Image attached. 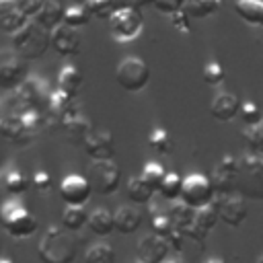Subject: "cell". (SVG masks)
Masks as SVG:
<instances>
[{
  "mask_svg": "<svg viewBox=\"0 0 263 263\" xmlns=\"http://www.w3.org/2000/svg\"><path fill=\"white\" fill-rule=\"evenodd\" d=\"M201 263H226L222 257H208V259H203Z\"/></svg>",
  "mask_w": 263,
  "mask_h": 263,
  "instance_id": "obj_45",
  "label": "cell"
},
{
  "mask_svg": "<svg viewBox=\"0 0 263 263\" xmlns=\"http://www.w3.org/2000/svg\"><path fill=\"white\" fill-rule=\"evenodd\" d=\"M238 117H240V121H242L247 127H251V125H257V123L263 121V111H261V107H259L257 103H253V101H245V103L240 105V113H238Z\"/></svg>",
  "mask_w": 263,
  "mask_h": 263,
  "instance_id": "obj_35",
  "label": "cell"
},
{
  "mask_svg": "<svg viewBox=\"0 0 263 263\" xmlns=\"http://www.w3.org/2000/svg\"><path fill=\"white\" fill-rule=\"evenodd\" d=\"M218 220H220L218 201H214V203H210V205H203V208L195 210L193 222H191L189 228L185 230V236L191 238V240L203 242V240L208 238V234L214 230V226L218 224Z\"/></svg>",
  "mask_w": 263,
  "mask_h": 263,
  "instance_id": "obj_12",
  "label": "cell"
},
{
  "mask_svg": "<svg viewBox=\"0 0 263 263\" xmlns=\"http://www.w3.org/2000/svg\"><path fill=\"white\" fill-rule=\"evenodd\" d=\"M216 189L212 185V179L201 175V173H191L183 179V191H181V201L191 205L193 210H199L203 205L214 203Z\"/></svg>",
  "mask_w": 263,
  "mask_h": 263,
  "instance_id": "obj_7",
  "label": "cell"
},
{
  "mask_svg": "<svg viewBox=\"0 0 263 263\" xmlns=\"http://www.w3.org/2000/svg\"><path fill=\"white\" fill-rule=\"evenodd\" d=\"M31 181H33V187H35L37 191H49V189H51V175H49L47 171H43V168L35 171Z\"/></svg>",
  "mask_w": 263,
  "mask_h": 263,
  "instance_id": "obj_40",
  "label": "cell"
},
{
  "mask_svg": "<svg viewBox=\"0 0 263 263\" xmlns=\"http://www.w3.org/2000/svg\"><path fill=\"white\" fill-rule=\"evenodd\" d=\"M86 6H88V10H90L92 16H97V18H107V21H109V18L113 16V12L117 10L119 4H115V0H88Z\"/></svg>",
  "mask_w": 263,
  "mask_h": 263,
  "instance_id": "obj_37",
  "label": "cell"
},
{
  "mask_svg": "<svg viewBox=\"0 0 263 263\" xmlns=\"http://www.w3.org/2000/svg\"><path fill=\"white\" fill-rule=\"evenodd\" d=\"M62 224L66 230H80L84 224H88V214L84 212V205H66L62 214Z\"/></svg>",
  "mask_w": 263,
  "mask_h": 263,
  "instance_id": "obj_28",
  "label": "cell"
},
{
  "mask_svg": "<svg viewBox=\"0 0 263 263\" xmlns=\"http://www.w3.org/2000/svg\"><path fill=\"white\" fill-rule=\"evenodd\" d=\"M0 263H12V261H10V259H2Z\"/></svg>",
  "mask_w": 263,
  "mask_h": 263,
  "instance_id": "obj_49",
  "label": "cell"
},
{
  "mask_svg": "<svg viewBox=\"0 0 263 263\" xmlns=\"http://www.w3.org/2000/svg\"><path fill=\"white\" fill-rule=\"evenodd\" d=\"M148 144H150V148H152L154 152H158V154H162V156L173 152V138H171V134H168L164 127L152 129V134H150V138H148Z\"/></svg>",
  "mask_w": 263,
  "mask_h": 263,
  "instance_id": "obj_33",
  "label": "cell"
},
{
  "mask_svg": "<svg viewBox=\"0 0 263 263\" xmlns=\"http://www.w3.org/2000/svg\"><path fill=\"white\" fill-rule=\"evenodd\" d=\"M183 4H185V0H152V6L164 14H175V12L183 10Z\"/></svg>",
  "mask_w": 263,
  "mask_h": 263,
  "instance_id": "obj_39",
  "label": "cell"
},
{
  "mask_svg": "<svg viewBox=\"0 0 263 263\" xmlns=\"http://www.w3.org/2000/svg\"><path fill=\"white\" fill-rule=\"evenodd\" d=\"M115 80L123 90L140 92L150 82V68L142 58H136V55L123 58L115 68Z\"/></svg>",
  "mask_w": 263,
  "mask_h": 263,
  "instance_id": "obj_6",
  "label": "cell"
},
{
  "mask_svg": "<svg viewBox=\"0 0 263 263\" xmlns=\"http://www.w3.org/2000/svg\"><path fill=\"white\" fill-rule=\"evenodd\" d=\"M64 16H66V8H64L58 0H45L43 8H41V12L35 16V21H37L43 29H47V31L51 33L55 27H60V25L64 23Z\"/></svg>",
  "mask_w": 263,
  "mask_h": 263,
  "instance_id": "obj_20",
  "label": "cell"
},
{
  "mask_svg": "<svg viewBox=\"0 0 263 263\" xmlns=\"http://www.w3.org/2000/svg\"><path fill=\"white\" fill-rule=\"evenodd\" d=\"M0 220H2L4 232L16 240H25V238L33 236L37 232V226H39L37 218L16 199H8L2 203Z\"/></svg>",
  "mask_w": 263,
  "mask_h": 263,
  "instance_id": "obj_3",
  "label": "cell"
},
{
  "mask_svg": "<svg viewBox=\"0 0 263 263\" xmlns=\"http://www.w3.org/2000/svg\"><path fill=\"white\" fill-rule=\"evenodd\" d=\"M2 185H4L6 193H10V195H21V193L27 191L29 181H27V177H25L18 168H4V171H2Z\"/></svg>",
  "mask_w": 263,
  "mask_h": 263,
  "instance_id": "obj_27",
  "label": "cell"
},
{
  "mask_svg": "<svg viewBox=\"0 0 263 263\" xmlns=\"http://www.w3.org/2000/svg\"><path fill=\"white\" fill-rule=\"evenodd\" d=\"M86 177L99 195H113L121 185V168L115 160H92Z\"/></svg>",
  "mask_w": 263,
  "mask_h": 263,
  "instance_id": "obj_8",
  "label": "cell"
},
{
  "mask_svg": "<svg viewBox=\"0 0 263 263\" xmlns=\"http://www.w3.org/2000/svg\"><path fill=\"white\" fill-rule=\"evenodd\" d=\"M125 195L132 203H138V205H148L152 201V197L156 195V191L142 179V177H132L125 185Z\"/></svg>",
  "mask_w": 263,
  "mask_h": 263,
  "instance_id": "obj_23",
  "label": "cell"
},
{
  "mask_svg": "<svg viewBox=\"0 0 263 263\" xmlns=\"http://www.w3.org/2000/svg\"><path fill=\"white\" fill-rule=\"evenodd\" d=\"M82 82H84L82 80V72L72 64H66L58 74V88L68 92V95H72V97H76L80 92Z\"/></svg>",
  "mask_w": 263,
  "mask_h": 263,
  "instance_id": "obj_24",
  "label": "cell"
},
{
  "mask_svg": "<svg viewBox=\"0 0 263 263\" xmlns=\"http://www.w3.org/2000/svg\"><path fill=\"white\" fill-rule=\"evenodd\" d=\"M92 191L95 189H92L90 179L76 175V173L66 175L60 183V197L64 199L66 205H86Z\"/></svg>",
  "mask_w": 263,
  "mask_h": 263,
  "instance_id": "obj_11",
  "label": "cell"
},
{
  "mask_svg": "<svg viewBox=\"0 0 263 263\" xmlns=\"http://www.w3.org/2000/svg\"><path fill=\"white\" fill-rule=\"evenodd\" d=\"M245 142L253 154H263V121L245 129Z\"/></svg>",
  "mask_w": 263,
  "mask_h": 263,
  "instance_id": "obj_36",
  "label": "cell"
},
{
  "mask_svg": "<svg viewBox=\"0 0 263 263\" xmlns=\"http://www.w3.org/2000/svg\"><path fill=\"white\" fill-rule=\"evenodd\" d=\"M238 168H240V158L236 156H222L212 173H210V179H212V185L216 189V195H230V193H236V183H238Z\"/></svg>",
  "mask_w": 263,
  "mask_h": 263,
  "instance_id": "obj_9",
  "label": "cell"
},
{
  "mask_svg": "<svg viewBox=\"0 0 263 263\" xmlns=\"http://www.w3.org/2000/svg\"><path fill=\"white\" fill-rule=\"evenodd\" d=\"M121 4H127V6H136V8H140V6L152 4V0H123ZM121 4H119V6H121Z\"/></svg>",
  "mask_w": 263,
  "mask_h": 263,
  "instance_id": "obj_44",
  "label": "cell"
},
{
  "mask_svg": "<svg viewBox=\"0 0 263 263\" xmlns=\"http://www.w3.org/2000/svg\"><path fill=\"white\" fill-rule=\"evenodd\" d=\"M60 129L64 132V138H66L70 144H74V146H84V142L88 140V136L95 132L90 119H88L86 115H82V111L76 113V115L66 117V119L62 121V127H60Z\"/></svg>",
  "mask_w": 263,
  "mask_h": 263,
  "instance_id": "obj_18",
  "label": "cell"
},
{
  "mask_svg": "<svg viewBox=\"0 0 263 263\" xmlns=\"http://www.w3.org/2000/svg\"><path fill=\"white\" fill-rule=\"evenodd\" d=\"M234 12L253 27H263V0H234Z\"/></svg>",
  "mask_w": 263,
  "mask_h": 263,
  "instance_id": "obj_22",
  "label": "cell"
},
{
  "mask_svg": "<svg viewBox=\"0 0 263 263\" xmlns=\"http://www.w3.org/2000/svg\"><path fill=\"white\" fill-rule=\"evenodd\" d=\"M142 226V214L132 205H119L115 210V230L119 234H134Z\"/></svg>",
  "mask_w": 263,
  "mask_h": 263,
  "instance_id": "obj_19",
  "label": "cell"
},
{
  "mask_svg": "<svg viewBox=\"0 0 263 263\" xmlns=\"http://www.w3.org/2000/svg\"><path fill=\"white\" fill-rule=\"evenodd\" d=\"M168 251H171V247H168L166 238H162L154 232L142 236L136 247L140 263H164L168 259Z\"/></svg>",
  "mask_w": 263,
  "mask_h": 263,
  "instance_id": "obj_14",
  "label": "cell"
},
{
  "mask_svg": "<svg viewBox=\"0 0 263 263\" xmlns=\"http://www.w3.org/2000/svg\"><path fill=\"white\" fill-rule=\"evenodd\" d=\"M29 78L27 60H23L16 51H2L0 58V86L4 90H14L23 86Z\"/></svg>",
  "mask_w": 263,
  "mask_h": 263,
  "instance_id": "obj_10",
  "label": "cell"
},
{
  "mask_svg": "<svg viewBox=\"0 0 263 263\" xmlns=\"http://www.w3.org/2000/svg\"><path fill=\"white\" fill-rule=\"evenodd\" d=\"M51 49H55L60 55H66V58L78 55L82 49V37L74 27L62 23L51 31Z\"/></svg>",
  "mask_w": 263,
  "mask_h": 263,
  "instance_id": "obj_16",
  "label": "cell"
},
{
  "mask_svg": "<svg viewBox=\"0 0 263 263\" xmlns=\"http://www.w3.org/2000/svg\"><path fill=\"white\" fill-rule=\"evenodd\" d=\"M166 212H168V216H171V220H173L175 228H177V230H181V232L185 234V230H187V228H189V224L193 222L195 210H193L191 205L183 203V201H173V205H171Z\"/></svg>",
  "mask_w": 263,
  "mask_h": 263,
  "instance_id": "obj_25",
  "label": "cell"
},
{
  "mask_svg": "<svg viewBox=\"0 0 263 263\" xmlns=\"http://www.w3.org/2000/svg\"><path fill=\"white\" fill-rule=\"evenodd\" d=\"M236 193L245 199H263V154H247L240 158Z\"/></svg>",
  "mask_w": 263,
  "mask_h": 263,
  "instance_id": "obj_4",
  "label": "cell"
},
{
  "mask_svg": "<svg viewBox=\"0 0 263 263\" xmlns=\"http://www.w3.org/2000/svg\"><path fill=\"white\" fill-rule=\"evenodd\" d=\"M84 263H115V251L107 242H97L84 253Z\"/></svg>",
  "mask_w": 263,
  "mask_h": 263,
  "instance_id": "obj_29",
  "label": "cell"
},
{
  "mask_svg": "<svg viewBox=\"0 0 263 263\" xmlns=\"http://www.w3.org/2000/svg\"><path fill=\"white\" fill-rule=\"evenodd\" d=\"M164 263H179V261H177V259H166Z\"/></svg>",
  "mask_w": 263,
  "mask_h": 263,
  "instance_id": "obj_47",
  "label": "cell"
},
{
  "mask_svg": "<svg viewBox=\"0 0 263 263\" xmlns=\"http://www.w3.org/2000/svg\"><path fill=\"white\" fill-rule=\"evenodd\" d=\"M37 255L41 263H74L76 242L66 230L51 226L41 236L37 245Z\"/></svg>",
  "mask_w": 263,
  "mask_h": 263,
  "instance_id": "obj_1",
  "label": "cell"
},
{
  "mask_svg": "<svg viewBox=\"0 0 263 263\" xmlns=\"http://www.w3.org/2000/svg\"><path fill=\"white\" fill-rule=\"evenodd\" d=\"M51 47V33L31 18L21 31L12 35V49L23 60H39Z\"/></svg>",
  "mask_w": 263,
  "mask_h": 263,
  "instance_id": "obj_2",
  "label": "cell"
},
{
  "mask_svg": "<svg viewBox=\"0 0 263 263\" xmlns=\"http://www.w3.org/2000/svg\"><path fill=\"white\" fill-rule=\"evenodd\" d=\"M88 228L97 236H109L115 230V214L107 208H95L88 214Z\"/></svg>",
  "mask_w": 263,
  "mask_h": 263,
  "instance_id": "obj_21",
  "label": "cell"
},
{
  "mask_svg": "<svg viewBox=\"0 0 263 263\" xmlns=\"http://www.w3.org/2000/svg\"><path fill=\"white\" fill-rule=\"evenodd\" d=\"M201 78H203V82H208L210 86H218V84L224 82L226 72H224V68H222L218 62H208V64L203 66V70H201Z\"/></svg>",
  "mask_w": 263,
  "mask_h": 263,
  "instance_id": "obj_38",
  "label": "cell"
},
{
  "mask_svg": "<svg viewBox=\"0 0 263 263\" xmlns=\"http://www.w3.org/2000/svg\"><path fill=\"white\" fill-rule=\"evenodd\" d=\"M109 25H111L113 39L117 43H127V41L136 39L142 33L144 18H142L140 8L121 4V6H117V10L113 12V16L109 18Z\"/></svg>",
  "mask_w": 263,
  "mask_h": 263,
  "instance_id": "obj_5",
  "label": "cell"
},
{
  "mask_svg": "<svg viewBox=\"0 0 263 263\" xmlns=\"http://www.w3.org/2000/svg\"><path fill=\"white\" fill-rule=\"evenodd\" d=\"M140 177L158 193L160 187H162V183H164V179H166V173H164L162 164H158V162H146Z\"/></svg>",
  "mask_w": 263,
  "mask_h": 263,
  "instance_id": "obj_34",
  "label": "cell"
},
{
  "mask_svg": "<svg viewBox=\"0 0 263 263\" xmlns=\"http://www.w3.org/2000/svg\"><path fill=\"white\" fill-rule=\"evenodd\" d=\"M222 0H185L183 10L191 18H208L220 8Z\"/></svg>",
  "mask_w": 263,
  "mask_h": 263,
  "instance_id": "obj_26",
  "label": "cell"
},
{
  "mask_svg": "<svg viewBox=\"0 0 263 263\" xmlns=\"http://www.w3.org/2000/svg\"><path fill=\"white\" fill-rule=\"evenodd\" d=\"M255 263H263V255H259V257H257V261H255Z\"/></svg>",
  "mask_w": 263,
  "mask_h": 263,
  "instance_id": "obj_46",
  "label": "cell"
},
{
  "mask_svg": "<svg viewBox=\"0 0 263 263\" xmlns=\"http://www.w3.org/2000/svg\"><path fill=\"white\" fill-rule=\"evenodd\" d=\"M189 18H191V16H189L185 10H179V12L171 14V23H173V27H175L179 33H189V31H191Z\"/></svg>",
  "mask_w": 263,
  "mask_h": 263,
  "instance_id": "obj_41",
  "label": "cell"
},
{
  "mask_svg": "<svg viewBox=\"0 0 263 263\" xmlns=\"http://www.w3.org/2000/svg\"><path fill=\"white\" fill-rule=\"evenodd\" d=\"M218 212H220V220L230 226V228H238L245 224L247 216H249V208H247V199L240 197L238 193H230V195H218Z\"/></svg>",
  "mask_w": 263,
  "mask_h": 263,
  "instance_id": "obj_13",
  "label": "cell"
},
{
  "mask_svg": "<svg viewBox=\"0 0 263 263\" xmlns=\"http://www.w3.org/2000/svg\"><path fill=\"white\" fill-rule=\"evenodd\" d=\"M240 99L230 92V90H220L214 95L212 103H210V115L216 119V121H222V123H228L232 121L234 117H238L240 113Z\"/></svg>",
  "mask_w": 263,
  "mask_h": 263,
  "instance_id": "obj_17",
  "label": "cell"
},
{
  "mask_svg": "<svg viewBox=\"0 0 263 263\" xmlns=\"http://www.w3.org/2000/svg\"><path fill=\"white\" fill-rule=\"evenodd\" d=\"M84 154L90 160H113L115 156V140L109 129H97L88 136L82 146Z\"/></svg>",
  "mask_w": 263,
  "mask_h": 263,
  "instance_id": "obj_15",
  "label": "cell"
},
{
  "mask_svg": "<svg viewBox=\"0 0 263 263\" xmlns=\"http://www.w3.org/2000/svg\"><path fill=\"white\" fill-rule=\"evenodd\" d=\"M183 238H185V234L181 232V230H173L168 236H166V242H168V247L173 249V251H181V247H183Z\"/></svg>",
  "mask_w": 263,
  "mask_h": 263,
  "instance_id": "obj_43",
  "label": "cell"
},
{
  "mask_svg": "<svg viewBox=\"0 0 263 263\" xmlns=\"http://www.w3.org/2000/svg\"><path fill=\"white\" fill-rule=\"evenodd\" d=\"M43 4H45V0H18V8H21L29 18H35V16L41 12Z\"/></svg>",
  "mask_w": 263,
  "mask_h": 263,
  "instance_id": "obj_42",
  "label": "cell"
},
{
  "mask_svg": "<svg viewBox=\"0 0 263 263\" xmlns=\"http://www.w3.org/2000/svg\"><path fill=\"white\" fill-rule=\"evenodd\" d=\"M76 2H78V4H86L88 0H76Z\"/></svg>",
  "mask_w": 263,
  "mask_h": 263,
  "instance_id": "obj_48",
  "label": "cell"
},
{
  "mask_svg": "<svg viewBox=\"0 0 263 263\" xmlns=\"http://www.w3.org/2000/svg\"><path fill=\"white\" fill-rule=\"evenodd\" d=\"M90 10H88V6L86 4H70L68 8H66V16H64V23L66 25H70V27H74V29H78V27H82V25H86L88 21H90Z\"/></svg>",
  "mask_w": 263,
  "mask_h": 263,
  "instance_id": "obj_32",
  "label": "cell"
},
{
  "mask_svg": "<svg viewBox=\"0 0 263 263\" xmlns=\"http://www.w3.org/2000/svg\"><path fill=\"white\" fill-rule=\"evenodd\" d=\"M150 230H152L154 234L162 236V238H166V236L175 230V224H173V220H171V216H168V212H166V210H164V212H158L156 208H152Z\"/></svg>",
  "mask_w": 263,
  "mask_h": 263,
  "instance_id": "obj_31",
  "label": "cell"
},
{
  "mask_svg": "<svg viewBox=\"0 0 263 263\" xmlns=\"http://www.w3.org/2000/svg\"><path fill=\"white\" fill-rule=\"evenodd\" d=\"M181 191H183V179L177 173H166V179L158 191V195L164 201H177L181 199Z\"/></svg>",
  "mask_w": 263,
  "mask_h": 263,
  "instance_id": "obj_30",
  "label": "cell"
}]
</instances>
